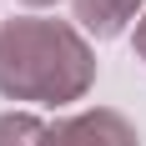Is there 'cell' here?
I'll return each instance as SVG.
<instances>
[{"instance_id":"3","label":"cell","mask_w":146,"mask_h":146,"mask_svg":"<svg viewBox=\"0 0 146 146\" xmlns=\"http://www.w3.org/2000/svg\"><path fill=\"white\" fill-rule=\"evenodd\" d=\"M136 5L141 0H76V20L86 30H96V35H116L136 15Z\"/></svg>"},{"instance_id":"4","label":"cell","mask_w":146,"mask_h":146,"mask_svg":"<svg viewBox=\"0 0 146 146\" xmlns=\"http://www.w3.org/2000/svg\"><path fill=\"white\" fill-rule=\"evenodd\" d=\"M0 146H45V131L30 116H0Z\"/></svg>"},{"instance_id":"1","label":"cell","mask_w":146,"mask_h":146,"mask_svg":"<svg viewBox=\"0 0 146 146\" xmlns=\"http://www.w3.org/2000/svg\"><path fill=\"white\" fill-rule=\"evenodd\" d=\"M91 81V50L71 25L10 20L0 30V91L20 101H71Z\"/></svg>"},{"instance_id":"2","label":"cell","mask_w":146,"mask_h":146,"mask_svg":"<svg viewBox=\"0 0 146 146\" xmlns=\"http://www.w3.org/2000/svg\"><path fill=\"white\" fill-rule=\"evenodd\" d=\"M45 146H136V131L111 111H96V116H76L45 131Z\"/></svg>"},{"instance_id":"6","label":"cell","mask_w":146,"mask_h":146,"mask_svg":"<svg viewBox=\"0 0 146 146\" xmlns=\"http://www.w3.org/2000/svg\"><path fill=\"white\" fill-rule=\"evenodd\" d=\"M25 5H50V0H25Z\"/></svg>"},{"instance_id":"5","label":"cell","mask_w":146,"mask_h":146,"mask_svg":"<svg viewBox=\"0 0 146 146\" xmlns=\"http://www.w3.org/2000/svg\"><path fill=\"white\" fill-rule=\"evenodd\" d=\"M136 45H141V56H146V20H141V30H136Z\"/></svg>"}]
</instances>
